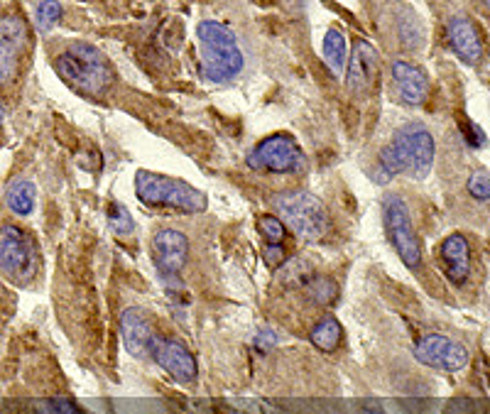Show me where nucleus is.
Instances as JSON below:
<instances>
[{
    "label": "nucleus",
    "instance_id": "1",
    "mask_svg": "<svg viewBox=\"0 0 490 414\" xmlns=\"http://www.w3.org/2000/svg\"><path fill=\"white\" fill-rule=\"evenodd\" d=\"M436 145L427 127L419 123H407L397 130L378 155L375 167L371 169L373 182L385 187L395 177L410 175L414 179H424L434 165Z\"/></svg>",
    "mask_w": 490,
    "mask_h": 414
},
{
    "label": "nucleus",
    "instance_id": "2",
    "mask_svg": "<svg viewBox=\"0 0 490 414\" xmlns=\"http://www.w3.org/2000/svg\"><path fill=\"white\" fill-rule=\"evenodd\" d=\"M56 74L66 86L84 96H103L113 84V69L108 59L88 42H74L55 59Z\"/></svg>",
    "mask_w": 490,
    "mask_h": 414
},
{
    "label": "nucleus",
    "instance_id": "3",
    "mask_svg": "<svg viewBox=\"0 0 490 414\" xmlns=\"http://www.w3.org/2000/svg\"><path fill=\"white\" fill-rule=\"evenodd\" d=\"M197 40L201 45V74L214 84H229L243 72V52L238 47L236 32L216 20L197 25Z\"/></svg>",
    "mask_w": 490,
    "mask_h": 414
},
{
    "label": "nucleus",
    "instance_id": "4",
    "mask_svg": "<svg viewBox=\"0 0 490 414\" xmlns=\"http://www.w3.org/2000/svg\"><path fill=\"white\" fill-rule=\"evenodd\" d=\"M135 197L143 201L145 207L169 208L179 214H201L209 207L204 191H199L184 179L155 175L150 169H140L135 175Z\"/></svg>",
    "mask_w": 490,
    "mask_h": 414
},
{
    "label": "nucleus",
    "instance_id": "5",
    "mask_svg": "<svg viewBox=\"0 0 490 414\" xmlns=\"http://www.w3.org/2000/svg\"><path fill=\"white\" fill-rule=\"evenodd\" d=\"M280 221L304 243H317L332 228V216L326 211L324 201L304 189L282 191L272 199Z\"/></svg>",
    "mask_w": 490,
    "mask_h": 414
},
{
    "label": "nucleus",
    "instance_id": "6",
    "mask_svg": "<svg viewBox=\"0 0 490 414\" xmlns=\"http://www.w3.org/2000/svg\"><path fill=\"white\" fill-rule=\"evenodd\" d=\"M245 165L258 172H275V175H301L309 167L307 155L300 143L287 133H275L255 145L248 152Z\"/></svg>",
    "mask_w": 490,
    "mask_h": 414
},
{
    "label": "nucleus",
    "instance_id": "7",
    "mask_svg": "<svg viewBox=\"0 0 490 414\" xmlns=\"http://www.w3.org/2000/svg\"><path fill=\"white\" fill-rule=\"evenodd\" d=\"M383 218H385L390 243L395 247V253L400 255V260L410 270H419L422 268V247H419L417 233H414V226H412L407 201L400 194H385Z\"/></svg>",
    "mask_w": 490,
    "mask_h": 414
},
{
    "label": "nucleus",
    "instance_id": "8",
    "mask_svg": "<svg viewBox=\"0 0 490 414\" xmlns=\"http://www.w3.org/2000/svg\"><path fill=\"white\" fill-rule=\"evenodd\" d=\"M0 272L17 285L30 282L37 272V246L17 226L0 228Z\"/></svg>",
    "mask_w": 490,
    "mask_h": 414
},
{
    "label": "nucleus",
    "instance_id": "9",
    "mask_svg": "<svg viewBox=\"0 0 490 414\" xmlns=\"http://www.w3.org/2000/svg\"><path fill=\"white\" fill-rule=\"evenodd\" d=\"M414 358L427 368L456 373L468 366V350L449 336L429 334L414 343Z\"/></svg>",
    "mask_w": 490,
    "mask_h": 414
},
{
    "label": "nucleus",
    "instance_id": "10",
    "mask_svg": "<svg viewBox=\"0 0 490 414\" xmlns=\"http://www.w3.org/2000/svg\"><path fill=\"white\" fill-rule=\"evenodd\" d=\"M30 30L25 17L8 13L0 15V84H5L15 76L23 52L27 49Z\"/></svg>",
    "mask_w": 490,
    "mask_h": 414
},
{
    "label": "nucleus",
    "instance_id": "11",
    "mask_svg": "<svg viewBox=\"0 0 490 414\" xmlns=\"http://www.w3.org/2000/svg\"><path fill=\"white\" fill-rule=\"evenodd\" d=\"M152 257H155V268H158L159 278L174 279L182 272L187 257H189V240L187 236L174 228L155 233L152 238Z\"/></svg>",
    "mask_w": 490,
    "mask_h": 414
},
{
    "label": "nucleus",
    "instance_id": "12",
    "mask_svg": "<svg viewBox=\"0 0 490 414\" xmlns=\"http://www.w3.org/2000/svg\"><path fill=\"white\" fill-rule=\"evenodd\" d=\"M380 72V55L378 49L373 47L368 40H358L353 45V55L348 59L346 72V86L353 94H368L375 81H378Z\"/></svg>",
    "mask_w": 490,
    "mask_h": 414
},
{
    "label": "nucleus",
    "instance_id": "13",
    "mask_svg": "<svg viewBox=\"0 0 490 414\" xmlns=\"http://www.w3.org/2000/svg\"><path fill=\"white\" fill-rule=\"evenodd\" d=\"M150 353L158 360V366L165 368L174 380H179L182 385H191L197 380V360L182 343L169 341V338H152Z\"/></svg>",
    "mask_w": 490,
    "mask_h": 414
},
{
    "label": "nucleus",
    "instance_id": "14",
    "mask_svg": "<svg viewBox=\"0 0 490 414\" xmlns=\"http://www.w3.org/2000/svg\"><path fill=\"white\" fill-rule=\"evenodd\" d=\"M446 35H449L451 49L456 52V56H459L461 62L471 64V66H475V64L481 62L483 37L481 32H478V25H475L471 17L464 15L454 17L449 23Z\"/></svg>",
    "mask_w": 490,
    "mask_h": 414
},
{
    "label": "nucleus",
    "instance_id": "15",
    "mask_svg": "<svg viewBox=\"0 0 490 414\" xmlns=\"http://www.w3.org/2000/svg\"><path fill=\"white\" fill-rule=\"evenodd\" d=\"M393 81H395L397 96L404 106L417 108L427 101L429 96V79L427 74L422 72L419 66L410 62H395L393 64Z\"/></svg>",
    "mask_w": 490,
    "mask_h": 414
},
{
    "label": "nucleus",
    "instance_id": "16",
    "mask_svg": "<svg viewBox=\"0 0 490 414\" xmlns=\"http://www.w3.org/2000/svg\"><path fill=\"white\" fill-rule=\"evenodd\" d=\"M442 260L451 282L459 287L466 285L468 275H471V247H468L466 236L451 233L442 243Z\"/></svg>",
    "mask_w": 490,
    "mask_h": 414
},
{
    "label": "nucleus",
    "instance_id": "17",
    "mask_svg": "<svg viewBox=\"0 0 490 414\" xmlns=\"http://www.w3.org/2000/svg\"><path fill=\"white\" fill-rule=\"evenodd\" d=\"M120 336H123V343H126V348L133 356H145L150 350L152 338H155L148 318L138 309L123 311V317H120Z\"/></svg>",
    "mask_w": 490,
    "mask_h": 414
},
{
    "label": "nucleus",
    "instance_id": "18",
    "mask_svg": "<svg viewBox=\"0 0 490 414\" xmlns=\"http://www.w3.org/2000/svg\"><path fill=\"white\" fill-rule=\"evenodd\" d=\"M35 201H37V189L27 179H17L5 191V204L17 216H30L32 208H35Z\"/></svg>",
    "mask_w": 490,
    "mask_h": 414
},
{
    "label": "nucleus",
    "instance_id": "19",
    "mask_svg": "<svg viewBox=\"0 0 490 414\" xmlns=\"http://www.w3.org/2000/svg\"><path fill=\"white\" fill-rule=\"evenodd\" d=\"M324 62L326 69L333 74V76H339L346 69V40H343V35L341 30H329L324 37Z\"/></svg>",
    "mask_w": 490,
    "mask_h": 414
},
{
    "label": "nucleus",
    "instance_id": "20",
    "mask_svg": "<svg viewBox=\"0 0 490 414\" xmlns=\"http://www.w3.org/2000/svg\"><path fill=\"white\" fill-rule=\"evenodd\" d=\"M341 336H343L341 324L333 317H324L317 327L311 328V343L319 350H333L341 343Z\"/></svg>",
    "mask_w": 490,
    "mask_h": 414
},
{
    "label": "nucleus",
    "instance_id": "21",
    "mask_svg": "<svg viewBox=\"0 0 490 414\" xmlns=\"http://www.w3.org/2000/svg\"><path fill=\"white\" fill-rule=\"evenodd\" d=\"M106 218H108V228H111L116 236H128V233H133L135 221L133 216L128 214V208L123 204H108V211H106Z\"/></svg>",
    "mask_w": 490,
    "mask_h": 414
},
{
    "label": "nucleus",
    "instance_id": "22",
    "mask_svg": "<svg viewBox=\"0 0 490 414\" xmlns=\"http://www.w3.org/2000/svg\"><path fill=\"white\" fill-rule=\"evenodd\" d=\"M62 20V5L56 0H42L37 8V27L40 32H49Z\"/></svg>",
    "mask_w": 490,
    "mask_h": 414
},
{
    "label": "nucleus",
    "instance_id": "23",
    "mask_svg": "<svg viewBox=\"0 0 490 414\" xmlns=\"http://www.w3.org/2000/svg\"><path fill=\"white\" fill-rule=\"evenodd\" d=\"M258 228H260V236L268 243H280V240L285 238V226H282V221L277 216H260L258 218Z\"/></svg>",
    "mask_w": 490,
    "mask_h": 414
},
{
    "label": "nucleus",
    "instance_id": "24",
    "mask_svg": "<svg viewBox=\"0 0 490 414\" xmlns=\"http://www.w3.org/2000/svg\"><path fill=\"white\" fill-rule=\"evenodd\" d=\"M468 194L478 201H485L490 197V175L488 169H475L468 177Z\"/></svg>",
    "mask_w": 490,
    "mask_h": 414
},
{
    "label": "nucleus",
    "instance_id": "25",
    "mask_svg": "<svg viewBox=\"0 0 490 414\" xmlns=\"http://www.w3.org/2000/svg\"><path fill=\"white\" fill-rule=\"evenodd\" d=\"M262 257H265V263H268L270 268H280L287 257L285 247L280 246V243H268L265 250H262Z\"/></svg>",
    "mask_w": 490,
    "mask_h": 414
},
{
    "label": "nucleus",
    "instance_id": "26",
    "mask_svg": "<svg viewBox=\"0 0 490 414\" xmlns=\"http://www.w3.org/2000/svg\"><path fill=\"white\" fill-rule=\"evenodd\" d=\"M45 409H47V414H81L72 399H64V398L49 399L47 405H45Z\"/></svg>",
    "mask_w": 490,
    "mask_h": 414
},
{
    "label": "nucleus",
    "instance_id": "27",
    "mask_svg": "<svg viewBox=\"0 0 490 414\" xmlns=\"http://www.w3.org/2000/svg\"><path fill=\"white\" fill-rule=\"evenodd\" d=\"M314 289H311V292H314V297H319V302H329V299H332L333 295H336V285H333L332 279H326V278H322V279H317V282H314Z\"/></svg>",
    "mask_w": 490,
    "mask_h": 414
},
{
    "label": "nucleus",
    "instance_id": "28",
    "mask_svg": "<svg viewBox=\"0 0 490 414\" xmlns=\"http://www.w3.org/2000/svg\"><path fill=\"white\" fill-rule=\"evenodd\" d=\"M442 414H474V402L466 398H456L451 399L449 405L444 407Z\"/></svg>",
    "mask_w": 490,
    "mask_h": 414
},
{
    "label": "nucleus",
    "instance_id": "29",
    "mask_svg": "<svg viewBox=\"0 0 490 414\" xmlns=\"http://www.w3.org/2000/svg\"><path fill=\"white\" fill-rule=\"evenodd\" d=\"M464 136H466V143L471 145V150H475V147H483L485 145V136H483V130L475 123H471V126L464 130Z\"/></svg>",
    "mask_w": 490,
    "mask_h": 414
},
{
    "label": "nucleus",
    "instance_id": "30",
    "mask_svg": "<svg viewBox=\"0 0 490 414\" xmlns=\"http://www.w3.org/2000/svg\"><path fill=\"white\" fill-rule=\"evenodd\" d=\"M255 343H258L260 348H270V346H275L277 343V334L275 331H270V328H262L258 338H255Z\"/></svg>",
    "mask_w": 490,
    "mask_h": 414
},
{
    "label": "nucleus",
    "instance_id": "31",
    "mask_svg": "<svg viewBox=\"0 0 490 414\" xmlns=\"http://www.w3.org/2000/svg\"><path fill=\"white\" fill-rule=\"evenodd\" d=\"M363 414H385V412H383L378 405H368V407H363Z\"/></svg>",
    "mask_w": 490,
    "mask_h": 414
},
{
    "label": "nucleus",
    "instance_id": "32",
    "mask_svg": "<svg viewBox=\"0 0 490 414\" xmlns=\"http://www.w3.org/2000/svg\"><path fill=\"white\" fill-rule=\"evenodd\" d=\"M483 3V8H488V0H481Z\"/></svg>",
    "mask_w": 490,
    "mask_h": 414
},
{
    "label": "nucleus",
    "instance_id": "33",
    "mask_svg": "<svg viewBox=\"0 0 490 414\" xmlns=\"http://www.w3.org/2000/svg\"><path fill=\"white\" fill-rule=\"evenodd\" d=\"M0 123H3V106H0Z\"/></svg>",
    "mask_w": 490,
    "mask_h": 414
}]
</instances>
